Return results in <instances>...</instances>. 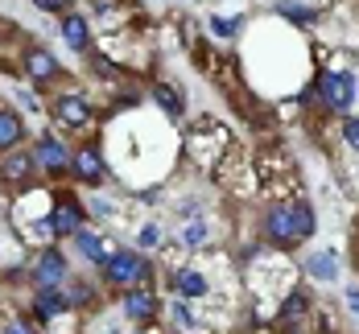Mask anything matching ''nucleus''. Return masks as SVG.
<instances>
[{"label": "nucleus", "instance_id": "nucleus-23", "mask_svg": "<svg viewBox=\"0 0 359 334\" xmlns=\"http://www.w3.org/2000/svg\"><path fill=\"white\" fill-rule=\"evenodd\" d=\"M343 141H347V148L359 153V116H347L343 120Z\"/></svg>", "mask_w": 359, "mask_h": 334}, {"label": "nucleus", "instance_id": "nucleus-22", "mask_svg": "<svg viewBox=\"0 0 359 334\" xmlns=\"http://www.w3.org/2000/svg\"><path fill=\"white\" fill-rule=\"evenodd\" d=\"M67 293H71V305H87V301H91V285H87V281H71Z\"/></svg>", "mask_w": 359, "mask_h": 334}, {"label": "nucleus", "instance_id": "nucleus-14", "mask_svg": "<svg viewBox=\"0 0 359 334\" xmlns=\"http://www.w3.org/2000/svg\"><path fill=\"white\" fill-rule=\"evenodd\" d=\"M58 34H62V41H67V50H74V54H91V25H87L83 13L58 17Z\"/></svg>", "mask_w": 359, "mask_h": 334}, {"label": "nucleus", "instance_id": "nucleus-19", "mask_svg": "<svg viewBox=\"0 0 359 334\" xmlns=\"http://www.w3.org/2000/svg\"><path fill=\"white\" fill-rule=\"evenodd\" d=\"M306 309H310V297L302 293V289H293V293L285 297V305H281V318H302V314H306Z\"/></svg>", "mask_w": 359, "mask_h": 334}, {"label": "nucleus", "instance_id": "nucleus-26", "mask_svg": "<svg viewBox=\"0 0 359 334\" xmlns=\"http://www.w3.org/2000/svg\"><path fill=\"white\" fill-rule=\"evenodd\" d=\"M211 25H215V34H236V29H240V21H223V17H215V21H211Z\"/></svg>", "mask_w": 359, "mask_h": 334}, {"label": "nucleus", "instance_id": "nucleus-16", "mask_svg": "<svg viewBox=\"0 0 359 334\" xmlns=\"http://www.w3.org/2000/svg\"><path fill=\"white\" fill-rule=\"evenodd\" d=\"M178 293L186 297V301L203 297V293H207V277H203L198 268H182V272H178Z\"/></svg>", "mask_w": 359, "mask_h": 334}, {"label": "nucleus", "instance_id": "nucleus-7", "mask_svg": "<svg viewBox=\"0 0 359 334\" xmlns=\"http://www.w3.org/2000/svg\"><path fill=\"white\" fill-rule=\"evenodd\" d=\"M71 178L79 186H104V178H108V161H104V148L95 145V141H83V145L74 148Z\"/></svg>", "mask_w": 359, "mask_h": 334}, {"label": "nucleus", "instance_id": "nucleus-11", "mask_svg": "<svg viewBox=\"0 0 359 334\" xmlns=\"http://www.w3.org/2000/svg\"><path fill=\"white\" fill-rule=\"evenodd\" d=\"M157 309H161V301H157V293H153L149 285H137V289L124 293V318H128L133 326H149V322L157 318Z\"/></svg>", "mask_w": 359, "mask_h": 334}, {"label": "nucleus", "instance_id": "nucleus-2", "mask_svg": "<svg viewBox=\"0 0 359 334\" xmlns=\"http://www.w3.org/2000/svg\"><path fill=\"white\" fill-rule=\"evenodd\" d=\"M71 285V260L58 244L41 248L34 260H29V289L34 293H50V289H67Z\"/></svg>", "mask_w": 359, "mask_h": 334}, {"label": "nucleus", "instance_id": "nucleus-28", "mask_svg": "<svg viewBox=\"0 0 359 334\" xmlns=\"http://www.w3.org/2000/svg\"><path fill=\"white\" fill-rule=\"evenodd\" d=\"M347 309H355L359 314V289H347Z\"/></svg>", "mask_w": 359, "mask_h": 334}, {"label": "nucleus", "instance_id": "nucleus-27", "mask_svg": "<svg viewBox=\"0 0 359 334\" xmlns=\"http://www.w3.org/2000/svg\"><path fill=\"white\" fill-rule=\"evenodd\" d=\"M4 334H37V330L29 326V322H13V326H8Z\"/></svg>", "mask_w": 359, "mask_h": 334}, {"label": "nucleus", "instance_id": "nucleus-4", "mask_svg": "<svg viewBox=\"0 0 359 334\" xmlns=\"http://www.w3.org/2000/svg\"><path fill=\"white\" fill-rule=\"evenodd\" d=\"M355 91H359V78L351 71H323L318 74V83H314V95H318V104L326 111H351L355 104Z\"/></svg>", "mask_w": 359, "mask_h": 334}, {"label": "nucleus", "instance_id": "nucleus-17", "mask_svg": "<svg viewBox=\"0 0 359 334\" xmlns=\"http://www.w3.org/2000/svg\"><path fill=\"white\" fill-rule=\"evenodd\" d=\"M306 272H310L314 281H334V277H339V264H334V256L318 252V256H310V260H306Z\"/></svg>", "mask_w": 359, "mask_h": 334}, {"label": "nucleus", "instance_id": "nucleus-20", "mask_svg": "<svg viewBox=\"0 0 359 334\" xmlns=\"http://www.w3.org/2000/svg\"><path fill=\"white\" fill-rule=\"evenodd\" d=\"M182 244H186V248H203V244H207V227H203V223H190V227L182 231Z\"/></svg>", "mask_w": 359, "mask_h": 334}, {"label": "nucleus", "instance_id": "nucleus-25", "mask_svg": "<svg viewBox=\"0 0 359 334\" xmlns=\"http://www.w3.org/2000/svg\"><path fill=\"white\" fill-rule=\"evenodd\" d=\"M157 244H161V227H153V223H149V227L141 231V248H157Z\"/></svg>", "mask_w": 359, "mask_h": 334}, {"label": "nucleus", "instance_id": "nucleus-10", "mask_svg": "<svg viewBox=\"0 0 359 334\" xmlns=\"http://www.w3.org/2000/svg\"><path fill=\"white\" fill-rule=\"evenodd\" d=\"M21 71H25V78H29L34 87H50V83H58L62 67H58V58H54L46 46H25V54H21Z\"/></svg>", "mask_w": 359, "mask_h": 334}, {"label": "nucleus", "instance_id": "nucleus-8", "mask_svg": "<svg viewBox=\"0 0 359 334\" xmlns=\"http://www.w3.org/2000/svg\"><path fill=\"white\" fill-rule=\"evenodd\" d=\"M37 178V161H34V148H13L0 157V186L4 190H25L34 186Z\"/></svg>", "mask_w": 359, "mask_h": 334}, {"label": "nucleus", "instance_id": "nucleus-21", "mask_svg": "<svg viewBox=\"0 0 359 334\" xmlns=\"http://www.w3.org/2000/svg\"><path fill=\"white\" fill-rule=\"evenodd\" d=\"M37 8H41V13H50V17H67V13H74L71 4L74 0H34Z\"/></svg>", "mask_w": 359, "mask_h": 334}, {"label": "nucleus", "instance_id": "nucleus-15", "mask_svg": "<svg viewBox=\"0 0 359 334\" xmlns=\"http://www.w3.org/2000/svg\"><path fill=\"white\" fill-rule=\"evenodd\" d=\"M25 137H29L25 120H21L13 108H0V157L13 153V148H25Z\"/></svg>", "mask_w": 359, "mask_h": 334}, {"label": "nucleus", "instance_id": "nucleus-29", "mask_svg": "<svg viewBox=\"0 0 359 334\" xmlns=\"http://www.w3.org/2000/svg\"><path fill=\"white\" fill-rule=\"evenodd\" d=\"M137 334H144V330H137Z\"/></svg>", "mask_w": 359, "mask_h": 334}, {"label": "nucleus", "instance_id": "nucleus-9", "mask_svg": "<svg viewBox=\"0 0 359 334\" xmlns=\"http://www.w3.org/2000/svg\"><path fill=\"white\" fill-rule=\"evenodd\" d=\"M50 227H54L58 239H74V235L87 227V211H83V202H79L74 194H58L54 207H50Z\"/></svg>", "mask_w": 359, "mask_h": 334}, {"label": "nucleus", "instance_id": "nucleus-24", "mask_svg": "<svg viewBox=\"0 0 359 334\" xmlns=\"http://www.w3.org/2000/svg\"><path fill=\"white\" fill-rule=\"evenodd\" d=\"M277 13L281 17H289V21H310L314 13H306V8H293V4H277Z\"/></svg>", "mask_w": 359, "mask_h": 334}, {"label": "nucleus", "instance_id": "nucleus-13", "mask_svg": "<svg viewBox=\"0 0 359 334\" xmlns=\"http://www.w3.org/2000/svg\"><path fill=\"white\" fill-rule=\"evenodd\" d=\"M29 309H34V322H41V326H54L62 314H71V293L67 289H50V293H34V301H29Z\"/></svg>", "mask_w": 359, "mask_h": 334}, {"label": "nucleus", "instance_id": "nucleus-5", "mask_svg": "<svg viewBox=\"0 0 359 334\" xmlns=\"http://www.w3.org/2000/svg\"><path fill=\"white\" fill-rule=\"evenodd\" d=\"M34 161H37V174L41 178H71L74 148L58 132H41L34 141Z\"/></svg>", "mask_w": 359, "mask_h": 334}, {"label": "nucleus", "instance_id": "nucleus-3", "mask_svg": "<svg viewBox=\"0 0 359 334\" xmlns=\"http://www.w3.org/2000/svg\"><path fill=\"white\" fill-rule=\"evenodd\" d=\"M104 272V285H111V289H120V293H128V289H137V285H144L149 281V260L141 256V252H128V248H120L116 256L100 268Z\"/></svg>", "mask_w": 359, "mask_h": 334}, {"label": "nucleus", "instance_id": "nucleus-1", "mask_svg": "<svg viewBox=\"0 0 359 334\" xmlns=\"http://www.w3.org/2000/svg\"><path fill=\"white\" fill-rule=\"evenodd\" d=\"M260 231L273 248H293V244H306L314 235V211L310 202H273L260 219Z\"/></svg>", "mask_w": 359, "mask_h": 334}, {"label": "nucleus", "instance_id": "nucleus-12", "mask_svg": "<svg viewBox=\"0 0 359 334\" xmlns=\"http://www.w3.org/2000/svg\"><path fill=\"white\" fill-rule=\"evenodd\" d=\"M74 248H79V256L87 260V264H95V268H104V264L120 252L116 244H108L104 231H91V227H83V231L74 235Z\"/></svg>", "mask_w": 359, "mask_h": 334}, {"label": "nucleus", "instance_id": "nucleus-6", "mask_svg": "<svg viewBox=\"0 0 359 334\" xmlns=\"http://www.w3.org/2000/svg\"><path fill=\"white\" fill-rule=\"evenodd\" d=\"M50 116H54V124H62V128H87L91 124V99L83 95V91H58L54 99H50Z\"/></svg>", "mask_w": 359, "mask_h": 334}, {"label": "nucleus", "instance_id": "nucleus-18", "mask_svg": "<svg viewBox=\"0 0 359 334\" xmlns=\"http://www.w3.org/2000/svg\"><path fill=\"white\" fill-rule=\"evenodd\" d=\"M153 99L165 108V116H174V120L182 116V95L170 87V83H157V87H153Z\"/></svg>", "mask_w": 359, "mask_h": 334}]
</instances>
